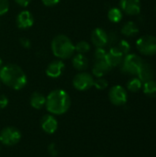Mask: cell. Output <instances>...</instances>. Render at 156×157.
Here are the masks:
<instances>
[{
    "mask_svg": "<svg viewBox=\"0 0 156 157\" xmlns=\"http://www.w3.org/2000/svg\"><path fill=\"white\" fill-rule=\"evenodd\" d=\"M0 80L4 85L14 90L24 88L28 83L24 71L14 63H8L0 68Z\"/></svg>",
    "mask_w": 156,
    "mask_h": 157,
    "instance_id": "6da1fadb",
    "label": "cell"
},
{
    "mask_svg": "<svg viewBox=\"0 0 156 157\" xmlns=\"http://www.w3.org/2000/svg\"><path fill=\"white\" fill-rule=\"evenodd\" d=\"M46 109L52 115H63L71 107V98L63 89H55L46 97Z\"/></svg>",
    "mask_w": 156,
    "mask_h": 157,
    "instance_id": "7a4b0ae2",
    "label": "cell"
},
{
    "mask_svg": "<svg viewBox=\"0 0 156 157\" xmlns=\"http://www.w3.org/2000/svg\"><path fill=\"white\" fill-rule=\"evenodd\" d=\"M51 47L54 56L60 60L71 58L75 51L72 40L63 34L57 35L52 39Z\"/></svg>",
    "mask_w": 156,
    "mask_h": 157,
    "instance_id": "3957f363",
    "label": "cell"
},
{
    "mask_svg": "<svg viewBox=\"0 0 156 157\" xmlns=\"http://www.w3.org/2000/svg\"><path fill=\"white\" fill-rule=\"evenodd\" d=\"M143 62V59L139 55L134 53H128L123 58V61L120 64V70L124 74L137 75Z\"/></svg>",
    "mask_w": 156,
    "mask_h": 157,
    "instance_id": "277c9868",
    "label": "cell"
},
{
    "mask_svg": "<svg viewBox=\"0 0 156 157\" xmlns=\"http://www.w3.org/2000/svg\"><path fill=\"white\" fill-rule=\"evenodd\" d=\"M22 138L20 131L13 126L5 127L0 132V143L6 146H14L17 144Z\"/></svg>",
    "mask_w": 156,
    "mask_h": 157,
    "instance_id": "5b68a950",
    "label": "cell"
},
{
    "mask_svg": "<svg viewBox=\"0 0 156 157\" xmlns=\"http://www.w3.org/2000/svg\"><path fill=\"white\" fill-rule=\"evenodd\" d=\"M136 48L143 55H154L156 54V37L153 35L140 37L136 41Z\"/></svg>",
    "mask_w": 156,
    "mask_h": 157,
    "instance_id": "8992f818",
    "label": "cell"
},
{
    "mask_svg": "<svg viewBox=\"0 0 156 157\" xmlns=\"http://www.w3.org/2000/svg\"><path fill=\"white\" fill-rule=\"evenodd\" d=\"M94 77L86 72H81L74 75L73 79V86L78 91H86L94 86Z\"/></svg>",
    "mask_w": 156,
    "mask_h": 157,
    "instance_id": "52a82bcc",
    "label": "cell"
},
{
    "mask_svg": "<svg viewBox=\"0 0 156 157\" xmlns=\"http://www.w3.org/2000/svg\"><path fill=\"white\" fill-rule=\"evenodd\" d=\"M109 101L115 106H123L128 100V94L126 89L121 86H114L108 92Z\"/></svg>",
    "mask_w": 156,
    "mask_h": 157,
    "instance_id": "ba28073f",
    "label": "cell"
},
{
    "mask_svg": "<svg viewBox=\"0 0 156 157\" xmlns=\"http://www.w3.org/2000/svg\"><path fill=\"white\" fill-rule=\"evenodd\" d=\"M120 10L127 15H139L141 12V2L140 0H120Z\"/></svg>",
    "mask_w": 156,
    "mask_h": 157,
    "instance_id": "9c48e42d",
    "label": "cell"
},
{
    "mask_svg": "<svg viewBox=\"0 0 156 157\" xmlns=\"http://www.w3.org/2000/svg\"><path fill=\"white\" fill-rule=\"evenodd\" d=\"M40 127L47 134H53L58 129V121L54 115L46 114L40 120Z\"/></svg>",
    "mask_w": 156,
    "mask_h": 157,
    "instance_id": "30bf717a",
    "label": "cell"
},
{
    "mask_svg": "<svg viewBox=\"0 0 156 157\" xmlns=\"http://www.w3.org/2000/svg\"><path fill=\"white\" fill-rule=\"evenodd\" d=\"M65 69V64L63 62V60H53L52 62H51L47 68H46V75L47 76L51 77V78H58L60 77L63 71Z\"/></svg>",
    "mask_w": 156,
    "mask_h": 157,
    "instance_id": "8fae6325",
    "label": "cell"
},
{
    "mask_svg": "<svg viewBox=\"0 0 156 157\" xmlns=\"http://www.w3.org/2000/svg\"><path fill=\"white\" fill-rule=\"evenodd\" d=\"M124 58V54L119 50L117 46H112L107 52L106 61L111 67H116L121 64Z\"/></svg>",
    "mask_w": 156,
    "mask_h": 157,
    "instance_id": "7c38bea8",
    "label": "cell"
},
{
    "mask_svg": "<svg viewBox=\"0 0 156 157\" xmlns=\"http://www.w3.org/2000/svg\"><path fill=\"white\" fill-rule=\"evenodd\" d=\"M16 23L17 28L21 29H27L32 27L34 23V17L29 10H22L17 16Z\"/></svg>",
    "mask_w": 156,
    "mask_h": 157,
    "instance_id": "4fadbf2b",
    "label": "cell"
},
{
    "mask_svg": "<svg viewBox=\"0 0 156 157\" xmlns=\"http://www.w3.org/2000/svg\"><path fill=\"white\" fill-rule=\"evenodd\" d=\"M91 41L97 48H104L108 44V33L103 29L97 28L91 33Z\"/></svg>",
    "mask_w": 156,
    "mask_h": 157,
    "instance_id": "5bb4252c",
    "label": "cell"
},
{
    "mask_svg": "<svg viewBox=\"0 0 156 157\" xmlns=\"http://www.w3.org/2000/svg\"><path fill=\"white\" fill-rule=\"evenodd\" d=\"M137 75L143 83L153 80L154 77V70L153 65L147 62H143Z\"/></svg>",
    "mask_w": 156,
    "mask_h": 157,
    "instance_id": "9a60e30c",
    "label": "cell"
},
{
    "mask_svg": "<svg viewBox=\"0 0 156 157\" xmlns=\"http://www.w3.org/2000/svg\"><path fill=\"white\" fill-rule=\"evenodd\" d=\"M111 66L108 63V62L105 60H100V61H96L93 68H92V73L96 77H103L105 75H107L110 70Z\"/></svg>",
    "mask_w": 156,
    "mask_h": 157,
    "instance_id": "2e32d148",
    "label": "cell"
},
{
    "mask_svg": "<svg viewBox=\"0 0 156 157\" xmlns=\"http://www.w3.org/2000/svg\"><path fill=\"white\" fill-rule=\"evenodd\" d=\"M29 104L35 109H41L45 107L46 97L40 92H33L29 98Z\"/></svg>",
    "mask_w": 156,
    "mask_h": 157,
    "instance_id": "e0dca14e",
    "label": "cell"
},
{
    "mask_svg": "<svg viewBox=\"0 0 156 157\" xmlns=\"http://www.w3.org/2000/svg\"><path fill=\"white\" fill-rule=\"evenodd\" d=\"M72 63L73 66L78 70V71H84L86 69H87L89 62L87 57L85 54H81V53H76L73 59H72Z\"/></svg>",
    "mask_w": 156,
    "mask_h": 157,
    "instance_id": "ac0fdd59",
    "label": "cell"
},
{
    "mask_svg": "<svg viewBox=\"0 0 156 157\" xmlns=\"http://www.w3.org/2000/svg\"><path fill=\"white\" fill-rule=\"evenodd\" d=\"M139 32V28L137 24L133 21L126 22L121 28V33L126 37H134Z\"/></svg>",
    "mask_w": 156,
    "mask_h": 157,
    "instance_id": "d6986e66",
    "label": "cell"
},
{
    "mask_svg": "<svg viewBox=\"0 0 156 157\" xmlns=\"http://www.w3.org/2000/svg\"><path fill=\"white\" fill-rule=\"evenodd\" d=\"M122 11L120 10V8L118 7H112L108 12V17L113 23H119L122 19Z\"/></svg>",
    "mask_w": 156,
    "mask_h": 157,
    "instance_id": "ffe728a7",
    "label": "cell"
},
{
    "mask_svg": "<svg viewBox=\"0 0 156 157\" xmlns=\"http://www.w3.org/2000/svg\"><path fill=\"white\" fill-rule=\"evenodd\" d=\"M143 92L149 97H156V81L154 79L143 84Z\"/></svg>",
    "mask_w": 156,
    "mask_h": 157,
    "instance_id": "44dd1931",
    "label": "cell"
},
{
    "mask_svg": "<svg viewBox=\"0 0 156 157\" xmlns=\"http://www.w3.org/2000/svg\"><path fill=\"white\" fill-rule=\"evenodd\" d=\"M142 87H143V82L138 77H134L127 83L128 90L133 93L138 92L139 90H141Z\"/></svg>",
    "mask_w": 156,
    "mask_h": 157,
    "instance_id": "7402d4cb",
    "label": "cell"
},
{
    "mask_svg": "<svg viewBox=\"0 0 156 157\" xmlns=\"http://www.w3.org/2000/svg\"><path fill=\"white\" fill-rule=\"evenodd\" d=\"M74 50H75V52L77 53L86 54V52H88L90 51V44L87 41H86V40L79 41L74 46Z\"/></svg>",
    "mask_w": 156,
    "mask_h": 157,
    "instance_id": "603a6c76",
    "label": "cell"
},
{
    "mask_svg": "<svg viewBox=\"0 0 156 157\" xmlns=\"http://www.w3.org/2000/svg\"><path fill=\"white\" fill-rule=\"evenodd\" d=\"M117 47L119 48V50L124 54V55H127L130 51H131V45L130 43L126 40H120L119 42H118V45Z\"/></svg>",
    "mask_w": 156,
    "mask_h": 157,
    "instance_id": "cb8c5ba5",
    "label": "cell"
},
{
    "mask_svg": "<svg viewBox=\"0 0 156 157\" xmlns=\"http://www.w3.org/2000/svg\"><path fill=\"white\" fill-rule=\"evenodd\" d=\"M108 81L102 77H98L97 80L94 81V86L98 90H104L108 87Z\"/></svg>",
    "mask_w": 156,
    "mask_h": 157,
    "instance_id": "d4e9b609",
    "label": "cell"
},
{
    "mask_svg": "<svg viewBox=\"0 0 156 157\" xmlns=\"http://www.w3.org/2000/svg\"><path fill=\"white\" fill-rule=\"evenodd\" d=\"M107 56V52L104 48H97L94 53V57L96 61L105 60Z\"/></svg>",
    "mask_w": 156,
    "mask_h": 157,
    "instance_id": "484cf974",
    "label": "cell"
},
{
    "mask_svg": "<svg viewBox=\"0 0 156 157\" xmlns=\"http://www.w3.org/2000/svg\"><path fill=\"white\" fill-rule=\"evenodd\" d=\"M9 10V1L8 0H0V16L5 15Z\"/></svg>",
    "mask_w": 156,
    "mask_h": 157,
    "instance_id": "4316f807",
    "label": "cell"
},
{
    "mask_svg": "<svg viewBox=\"0 0 156 157\" xmlns=\"http://www.w3.org/2000/svg\"><path fill=\"white\" fill-rule=\"evenodd\" d=\"M118 42H119V36H118L117 32L112 31L108 34V44L114 45Z\"/></svg>",
    "mask_w": 156,
    "mask_h": 157,
    "instance_id": "83f0119b",
    "label": "cell"
},
{
    "mask_svg": "<svg viewBox=\"0 0 156 157\" xmlns=\"http://www.w3.org/2000/svg\"><path fill=\"white\" fill-rule=\"evenodd\" d=\"M48 154L50 155V156L56 157L59 155V151L58 148L56 146V144L54 143L50 144V145L48 146Z\"/></svg>",
    "mask_w": 156,
    "mask_h": 157,
    "instance_id": "f1b7e54d",
    "label": "cell"
},
{
    "mask_svg": "<svg viewBox=\"0 0 156 157\" xmlns=\"http://www.w3.org/2000/svg\"><path fill=\"white\" fill-rule=\"evenodd\" d=\"M19 43L25 49H29L31 47V41H30V40L29 38H26V37L20 38L19 39Z\"/></svg>",
    "mask_w": 156,
    "mask_h": 157,
    "instance_id": "f546056e",
    "label": "cell"
},
{
    "mask_svg": "<svg viewBox=\"0 0 156 157\" xmlns=\"http://www.w3.org/2000/svg\"><path fill=\"white\" fill-rule=\"evenodd\" d=\"M8 105V98L5 95H0V110L4 109Z\"/></svg>",
    "mask_w": 156,
    "mask_h": 157,
    "instance_id": "4dcf8cb0",
    "label": "cell"
},
{
    "mask_svg": "<svg viewBox=\"0 0 156 157\" xmlns=\"http://www.w3.org/2000/svg\"><path fill=\"white\" fill-rule=\"evenodd\" d=\"M41 2L46 6H54L60 2V0H41Z\"/></svg>",
    "mask_w": 156,
    "mask_h": 157,
    "instance_id": "1f68e13d",
    "label": "cell"
},
{
    "mask_svg": "<svg viewBox=\"0 0 156 157\" xmlns=\"http://www.w3.org/2000/svg\"><path fill=\"white\" fill-rule=\"evenodd\" d=\"M18 6H22V7H26V6H28L29 4H30V2H31V0H14Z\"/></svg>",
    "mask_w": 156,
    "mask_h": 157,
    "instance_id": "d6a6232c",
    "label": "cell"
},
{
    "mask_svg": "<svg viewBox=\"0 0 156 157\" xmlns=\"http://www.w3.org/2000/svg\"><path fill=\"white\" fill-rule=\"evenodd\" d=\"M1 65H2V60H1V58H0V67H1Z\"/></svg>",
    "mask_w": 156,
    "mask_h": 157,
    "instance_id": "836d02e7",
    "label": "cell"
},
{
    "mask_svg": "<svg viewBox=\"0 0 156 157\" xmlns=\"http://www.w3.org/2000/svg\"><path fill=\"white\" fill-rule=\"evenodd\" d=\"M98 157H102V156H98Z\"/></svg>",
    "mask_w": 156,
    "mask_h": 157,
    "instance_id": "e575fe53",
    "label": "cell"
},
{
    "mask_svg": "<svg viewBox=\"0 0 156 157\" xmlns=\"http://www.w3.org/2000/svg\"><path fill=\"white\" fill-rule=\"evenodd\" d=\"M155 10H156V6H155Z\"/></svg>",
    "mask_w": 156,
    "mask_h": 157,
    "instance_id": "d590c367",
    "label": "cell"
},
{
    "mask_svg": "<svg viewBox=\"0 0 156 157\" xmlns=\"http://www.w3.org/2000/svg\"><path fill=\"white\" fill-rule=\"evenodd\" d=\"M0 82H1V80H0Z\"/></svg>",
    "mask_w": 156,
    "mask_h": 157,
    "instance_id": "8d00e7d4",
    "label": "cell"
}]
</instances>
